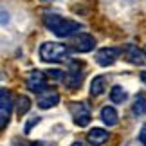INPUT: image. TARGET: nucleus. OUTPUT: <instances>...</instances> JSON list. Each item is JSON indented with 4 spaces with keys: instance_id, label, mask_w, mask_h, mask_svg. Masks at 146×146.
<instances>
[{
    "instance_id": "obj_15",
    "label": "nucleus",
    "mask_w": 146,
    "mask_h": 146,
    "mask_svg": "<svg viewBox=\"0 0 146 146\" xmlns=\"http://www.w3.org/2000/svg\"><path fill=\"white\" fill-rule=\"evenodd\" d=\"M126 98H128V94H126V90L121 85L112 87V90H110V101H114L115 105H121V103H125V101H126Z\"/></svg>"
},
{
    "instance_id": "obj_1",
    "label": "nucleus",
    "mask_w": 146,
    "mask_h": 146,
    "mask_svg": "<svg viewBox=\"0 0 146 146\" xmlns=\"http://www.w3.org/2000/svg\"><path fill=\"white\" fill-rule=\"evenodd\" d=\"M43 24H45V27L49 31H52L54 35L60 36V38H69V36L76 35V33L81 29L80 22L63 18L61 15H56V13H45L43 15Z\"/></svg>"
},
{
    "instance_id": "obj_12",
    "label": "nucleus",
    "mask_w": 146,
    "mask_h": 146,
    "mask_svg": "<svg viewBox=\"0 0 146 146\" xmlns=\"http://www.w3.org/2000/svg\"><path fill=\"white\" fill-rule=\"evenodd\" d=\"M101 121L105 123L106 126H115L117 121H119V117H117V112L114 106H103L101 108Z\"/></svg>"
},
{
    "instance_id": "obj_6",
    "label": "nucleus",
    "mask_w": 146,
    "mask_h": 146,
    "mask_svg": "<svg viewBox=\"0 0 146 146\" xmlns=\"http://www.w3.org/2000/svg\"><path fill=\"white\" fill-rule=\"evenodd\" d=\"M27 87H29L31 92L40 94L43 92L47 87V74L43 70H33L29 76H27Z\"/></svg>"
},
{
    "instance_id": "obj_4",
    "label": "nucleus",
    "mask_w": 146,
    "mask_h": 146,
    "mask_svg": "<svg viewBox=\"0 0 146 146\" xmlns=\"http://www.w3.org/2000/svg\"><path fill=\"white\" fill-rule=\"evenodd\" d=\"M70 114H72V121H74L76 126H87L88 123H90V110H88L87 103H81V101H78V103H72L70 105Z\"/></svg>"
},
{
    "instance_id": "obj_8",
    "label": "nucleus",
    "mask_w": 146,
    "mask_h": 146,
    "mask_svg": "<svg viewBox=\"0 0 146 146\" xmlns=\"http://www.w3.org/2000/svg\"><path fill=\"white\" fill-rule=\"evenodd\" d=\"M94 47H96V40L92 35H87V33H80L72 40V49L76 52H90L94 50Z\"/></svg>"
},
{
    "instance_id": "obj_14",
    "label": "nucleus",
    "mask_w": 146,
    "mask_h": 146,
    "mask_svg": "<svg viewBox=\"0 0 146 146\" xmlns=\"http://www.w3.org/2000/svg\"><path fill=\"white\" fill-rule=\"evenodd\" d=\"M132 112L135 117H141L146 114V98L144 94H137L135 96V101L132 103Z\"/></svg>"
},
{
    "instance_id": "obj_13",
    "label": "nucleus",
    "mask_w": 146,
    "mask_h": 146,
    "mask_svg": "<svg viewBox=\"0 0 146 146\" xmlns=\"http://www.w3.org/2000/svg\"><path fill=\"white\" fill-rule=\"evenodd\" d=\"M105 87H106V78L105 76H96L90 83V96H101L105 92Z\"/></svg>"
},
{
    "instance_id": "obj_11",
    "label": "nucleus",
    "mask_w": 146,
    "mask_h": 146,
    "mask_svg": "<svg viewBox=\"0 0 146 146\" xmlns=\"http://www.w3.org/2000/svg\"><path fill=\"white\" fill-rule=\"evenodd\" d=\"M108 137H110V133L108 130H105V128H92V130H88L87 133V141L90 143L92 146H101V144H105L106 141H108Z\"/></svg>"
},
{
    "instance_id": "obj_18",
    "label": "nucleus",
    "mask_w": 146,
    "mask_h": 146,
    "mask_svg": "<svg viewBox=\"0 0 146 146\" xmlns=\"http://www.w3.org/2000/svg\"><path fill=\"white\" fill-rule=\"evenodd\" d=\"M139 141H141V143L146 146V125L141 128V132H139Z\"/></svg>"
},
{
    "instance_id": "obj_3",
    "label": "nucleus",
    "mask_w": 146,
    "mask_h": 146,
    "mask_svg": "<svg viewBox=\"0 0 146 146\" xmlns=\"http://www.w3.org/2000/svg\"><path fill=\"white\" fill-rule=\"evenodd\" d=\"M83 78H85V72H83V65L80 63V61H70L69 69H67L65 76H63L65 85H67V87H70V88H78V87H81Z\"/></svg>"
},
{
    "instance_id": "obj_9",
    "label": "nucleus",
    "mask_w": 146,
    "mask_h": 146,
    "mask_svg": "<svg viewBox=\"0 0 146 146\" xmlns=\"http://www.w3.org/2000/svg\"><path fill=\"white\" fill-rule=\"evenodd\" d=\"M123 54H125V58L130 61L132 65H144L146 63V52L143 49H139L137 45H133V43H128V45L123 49Z\"/></svg>"
},
{
    "instance_id": "obj_10",
    "label": "nucleus",
    "mask_w": 146,
    "mask_h": 146,
    "mask_svg": "<svg viewBox=\"0 0 146 146\" xmlns=\"http://www.w3.org/2000/svg\"><path fill=\"white\" fill-rule=\"evenodd\" d=\"M60 103V94L58 90H54V88H45L43 92L38 94V106L43 110L47 108H52Z\"/></svg>"
},
{
    "instance_id": "obj_17",
    "label": "nucleus",
    "mask_w": 146,
    "mask_h": 146,
    "mask_svg": "<svg viewBox=\"0 0 146 146\" xmlns=\"http://www.w3.org/2000/svg\"><path fill=\"white\" fill-rule=\"evenodd\" d=\"M36 123H40V117H35V119H31L29 123H27V126H25V133H29L31 132V128H33V125H36Z\"/></svg>"
},
{
    "instance_id": "obj_22",
    "label": "nucleus",
    "mask_w": 146,
    "mask_h": 146,
    "mask_svg": "<svg viewBox=\"0 0 146 146\" xmlns=\"http://www.w3.org/2000/svg\"><path fill=\"white\" fill-rule=\"evenodd\" d=\"M144 52H146V47H144Z\"/></svg>"
},
{
    "instance_id": "obj_19",
    "label": "nucleus",
    "mask_w": 146,
    "mask_h": 146,
    "mask_svg": "<svg viewBox=\"0 0 146 146\" xmlns=\"http://www.w3.org/2000/svg\"><path fill=\"white\" fill-rule=\"evenodd\" d=\"M5 20H7V11L2 9V24H4V25H5Z\"/></svg>"
},
{
    "instance_id": "obj_5",
    "label": "nucleus",
    "mask_w": 146,
    "mask_h": 146,
    "mask_svg": "<svg viewBox=\"0 0 146 146\" xmlns=\"http://www.w3.org/2000/svg\"><path fill=\"white\" fill-rule=\"evenodd\" d=\"M11 108H13V101H11V94L5 87L0 88V126L2 130L7 126L9 117H11Z\"/></svg>"
},
{
    "instance_id": "obj_2",
    "label": "nucleus",
    "mask_w": 146,
    "mask_h": 146,
    "mask_svg": "<svg viewBox=\"0 0 146 146\" xmlns=\"http://www.w3.org/2000/svg\"><path fill=\"white\" fill-rule=\"evenodd\" d=\"M70 56V49L58 42H45L40 47V58L47 63H61Z\"/></svg>"
},
{
    "instance_id": "obj_21",
    "label": "nucleus",
    "mask_w": 146,
    "mask_h": 146,
    "mask_svg": "<svg viewBox=\"0 0 146 146\" xmlns=\"http://www.w3.org/2000/svg\"><path fill=\"white\" fill-rule=\"evenodd\" d=\"M72 146H85V144H83V143H74Z\"/></svg>"
},
{
    "instance_id": "obj_16",
    "label": "nucleus",
    "mask_w": 146,
    "mask_h": 146,
    "mask_svg": "<svg viewBox=\"0 0 146 146\" xmlns=\"http://www.w3.org/2000/svg\"><path fill=\"white\" fill-rule=\"evenodd\" d=\"M29 108H31V99L27 96H18V99H16V114L24 115L25 112H29Z\"/></svg>"
},
{
    "instance_id": "obj_7",
    "label": "nucleus",
    "mask_w": 146,
    "mask_h": 146,
    "mask_svg": "<svg viewBox=\"0 0 146 146\" xmlns=\"http://www.w3.org/2000/svg\"><path fill=\"white\" fill-rule=\"evenodd\" d=\"M121 52L123 50L117 49V47H103L96 52V61L101 67H110V65L115 63V60L119 58Z\"/></svg>"
},
{
    "instance_id": "obj_20",
    "label": "nucleus",
    "mask_w": 146,
    "mask_h": 146,
    "mask_svg": "<svg viewBox=\"0 0 146 146\" xmlns=\"http://www.w3.org/2000/svg\"><path fill=\"white\" fill-rule=\"evenodd\" d=\"M141 80H143V83L146 85V72H143V74H141Z\"/></svg>"
}]
</instances>
